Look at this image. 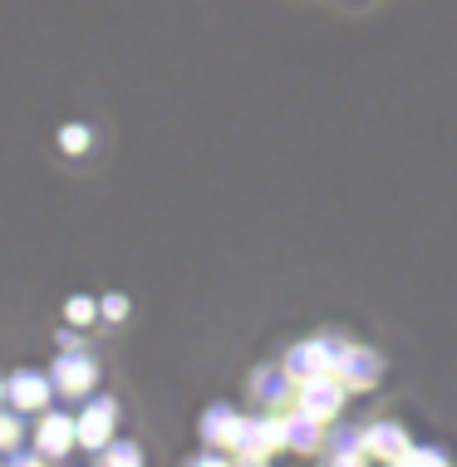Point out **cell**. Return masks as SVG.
Instances as JSON below:
<instances>
[{
    "label": "cell",
    "mask_w": 457,
    "mask_h": 467,
    "mask_svg": "<svg viewBox=\"0 0 457 467\" xmlns=\"http://www.w3.org/2000/svg\"><path fill=\"white\" fill-rule=\"evenodd\" d=\"M16 394L30 399V403H40V399H45V384H40V379H30V374H20V379H16Z\"/></svg>",
    "instance_id": "cell-1"
}]
</instances>
